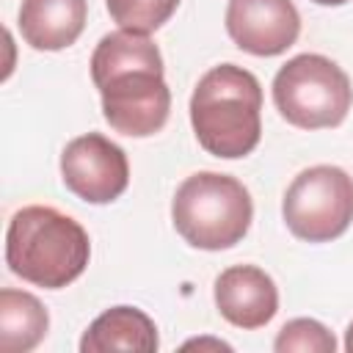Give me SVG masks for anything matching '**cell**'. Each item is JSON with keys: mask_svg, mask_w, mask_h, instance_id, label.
<instances>
[{"mask_svg": "<svg viewBox=\"0 0 353 353\" xmlns=\"http://www.w3.org/2000/svg\"><path fill=\"white\" fill-rule=\"evenodd\" d=\"M190 124L204 152L237 160L256 149L262 138V85L237 66H212L193 88Z\"/></svg>", "mask_w": 353, "mask_h": 353, "instance_id": "obj_2", "label": "cell"}, {"mask_svg": "<svg viewBox=\"0 0 353 353\" xmlns=\"http://www.w3.org/2000/svg\"><path fill=\"white\" fill-rule=\"evenodd\" d=\"M50 328L44 303L25 290H0V350L28 353Z\"/></svg>", "mask_w": 353, "mask_h": 353, "instance_id": "obj_12", "label": "cell"}, {"mask_svg": "<svg viewBox=\"0 0 353 353\" xmlns=\"http://www.w3.org/2000/svg\"><path fill=\"white\" fill-rule=\"evenodd\" d=\"M254 218L245 185L229 174H190L174 193L171 221L182 240L201 251H223L237 245Z\"/></svg>", "mask_w": 353, "mask_h": 353, "instance_id": "obj_4", "label": "cell"}, {"mask_svg": "<svg viewBox=\"0 0 353 353\" xmlns=\"http://www.w3.org/2000/svg\"><path fill=\"white\" fill-rule=\"evenodd\" d=\"M61 179L77 199L110 204L130 185V163L119 143L99 132H85L63 146Z\"/></svg>", "mask_w": 353, "mask_h": 353, "instance_id": "obj_7", "label": "cell"}, {"mask_svg": "<svg viewBox=\"0 0 353 353\" xmlns=\"http://www.w3.org/2000/svg\"><path fill=\"white\" fill-rule=\"evenodd\" d=\"M85 17V0H22L19 33L33 50L55 52L80 39Z\"/></svg>", "mask_w": 353, "mask_h": 353, "instance_id": "obj_10", "label": "cell"}, {"mask_svg": "<svg viewBox=\"0 0 353 353\" xmlns=\"http://www.w3.org/2000/svg\"><path fill=\"white\" fill-rule=\"evenodd\" d=\"M157 347L160 339L152 317L135 306H113L102 312L80 339L83 353H105V350L154 353Z\"/></svg>", "mask_w": 353, "mask_h": 353, "instance_id": "obj_11", "label": "cell"}, {"mask_svg": "<svg viewBox=\"0 0 353 353\" xmlns=\"http://www.w3.org/2000/svg\"><path fill=\"white\" fill-rule=\"evenodd\" d=\"M312 3H317V6H342L347 0H312Z\"/></svg>", "mask_w": 353, "mask_h": 353, "instance_id": "obj_16", "label": "cell"}, {"mask_svg": "<svg viewBox=\"0 0 353 353\" xmlns=\"http://www.w3.org/2000/svg\"><path fill=\"white\" fill-rule=\"evenodd\" d=\"M276 353H334L336 350V339L334 334L309 317H298L281 325L276 342H273Z\"/></svg>", "mask_w": 353, "mask_h": 353, "instance_id": "obj_14", "label": "cell"}, {"mask_svg": "<svg viewBox=\"0 0 353 353\" xmlns=\"http://www.w3.org/2000/svg\"><path fill=\"white\" fill-rule=\"evenodd\" d=\"M105 3L110 19L121 30L146 33V36L163 28L179 6V0H105Z\"/></svg>", "mask_w": 353, "mask_h": 353, "instance_id": "obj_13", "label": "cell"}, {"mask_svg": "<svg viewBox=\"0 0 353 353\" xmlns=\"http://www.w3.org/2000/svg\"><path fill=\"white\" fill-rule=\"evenodd\" d=\"M226 33L243 52L273 58L295 44L301 14L292 0H229Z\"/></svg>", "mask_w": 353, "mask_h": 353, "instance_id": "obj_8", "label": "cell"}, {"mask_svg": "<svg viewBox=\"0 0 353 353\" xmlns=\"http://www.w3.org/2000/svg\"><path fill=\"white\" fill-rule=\"evenodd\" d=\"M281 215L298 240H336L353 223V176L339 165L301 171L284 193Z\"/></svg>", "mask_w": 353, "mask_h": 353, "instance_id": "obj_6", "label": "cell"}, {"mask_svg": "<svg viewBox=\"0 0 353 353\" xmlns=\"http://www.w3.org/2000/svg\"><path fill=\"white\" fill-rule=\"evenodd\" d=\"M91 80L102 97L105 121L130 138L160 132L171 113V91L163 77V55L146 33L113 30L91 55Z\"/></svg>", "mask_w": 353, "mask_h": 353, "instance_id": "obj_1", "label": "cell"}, {"mask_svg": "<svg viewBox=\"0 0 353 353\" xmlns=\"http://www.w3.org/2000/svg\"><path fill=\"white\" fill-rule=\"evenodd\" d=\"M88 232L55 207L30 204L14 212L6 232V265L22 281L61 290L88 268Z\"/></svg>", "mask_w": 353, "mask_h": 353, "instance_id": "obj_3", "label": "cell"}, {"mask_svg": "<svg viewBox=\"0 0 353 353\" xmlns=\"http://www.w3.org/2000/svg\"><path fill=\"white\" fill-rule=\"evenodd\" d=\"M273 102L281 119L292 127H339L353 105V85L339 63L317 52H303L276 72Z\"/></svg>", "mask_w": 353, "mask_h": 353, "instance_id": "obj_5", "label": "cell"}, {"mask_svg": "<svg viewBox=\"0 0 353 353\" xmlns=\"http://www.w3.org/2000/svg\"><path fill=\"white\" fill-rule=\"evenodd\" d=\"M345 350L347 353H353V323L347 325V331H345Z\"/></svg>", "mask_w": 353, "mask_h": 353, "instance_id": "obj_15", "label": "cell"}, {"mask_svg": "<svg viewBox=\"0 0 353 353\" xmlns=\"http://www.w3.org/2000/svg\"><path fill=\"white\" fill-rule=\"evenodd\" d=\"M215 306L226 323L254 331L279 312V290L262 268L232 265L215 279Z\"/></svg>", "mask_w": 353, "mask_h": 353, "instance_id": "obj_9", "label": "cell"}]
</instances>
